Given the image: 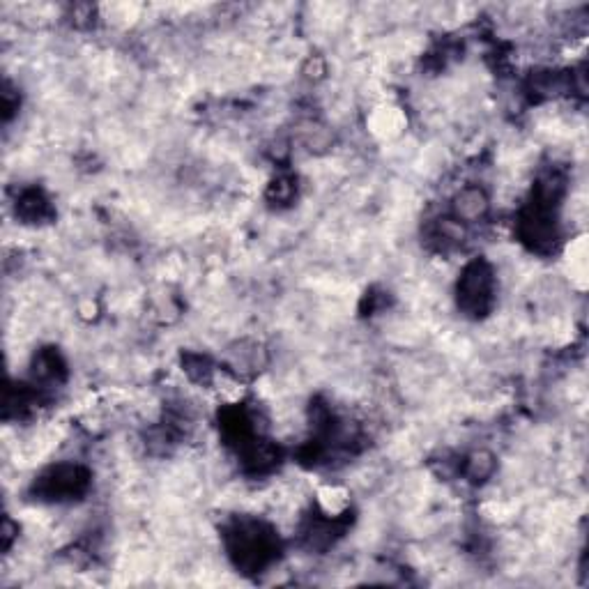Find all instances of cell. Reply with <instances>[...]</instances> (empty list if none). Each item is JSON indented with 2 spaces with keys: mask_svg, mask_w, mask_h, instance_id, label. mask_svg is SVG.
I'll return each mask as SVG.
<instances>
[{
  "mask_svg": "<svg viewBox=\"0 0 589 589\" xmlns=\"http://www.w3.org/2000/svg\"><path fill=\"white\" fill-rule=\"evenodd\" d=\"M493 293L495 281L491 267L479 263V260L468 265V270L463 272L461 281H458V304L472 316H481L493 304Z\"/></svg>",
  "mask_w": 589,
  "mask_h": 589,
  "instance_id": "1",
  "label": "cell"
},
{
  "mask_svg": "<svg viewBox=\"0 0 589 589\" xmlns=\"http://www.w3.org/2000/svg\"><path fill=\"white\" fill-rule=\"evenodd\" d=\"M454 212H456L458 221H465V224L481 219L488 212L486 191L479 189V187L461 189L458 191V196L454 198Z\"/></svg>",
  "mask_w": 589,
  "mask_h": 589,
  "instance_id": "2",
  "label": "cell"
}]
</instances>
